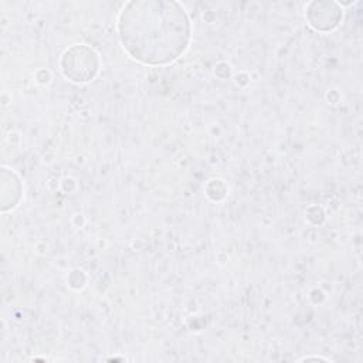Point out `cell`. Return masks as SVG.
Wrapping results in <instances>:
<instances>
[{"label":"cell","mask_w":363,"mask_h":363,"mask_svg":"<svg viewBox=\"0 0 363 363\" xmlns=\"http://www.w3.org/2000/svg\"><path fill=\"white\" fill-rule=\"evenodd\" d=\"M119 35L128 54L149 65L167 64L187 47L190 28L177 3H129L119 17Z\"/></svg>","instance_id":"obj_1"}]
</instances>
